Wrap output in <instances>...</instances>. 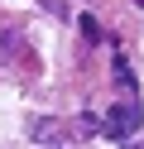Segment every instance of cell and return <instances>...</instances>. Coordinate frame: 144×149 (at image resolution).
Masks as SVG:
<instances>
[{"label": "cell", "mask_w": 144, "mask_h": 149, "mask_svg": "<svg viewBox=\"0 0 144 149\" xmlns=\"http://www.w3.org/2000/svg\"><path fill=\"white\" fill-rule=\"evenodd\" d=\"M82 34H86V39H101V29H96V19H91V15H82Z\"/></svg>", "instance_id": "5b68a950"}, {"label": "cell", "mask_w": 144, "mask_h": 149, "mask_svg": "<svg viewBox=\"0 0 144 149\" xmlns=\"http://www.w3.org/2000/svg\"><path fill=\"white\" fill-rule=\"evenodd\" d=\"M134 149H144V144H134Z\"/></svg>", "instance_id": "52a82bcc"}, {"label": "cell", "mask_w": 144, "mask_h": 149, "mask_svg": "<svg viewBox=\"0 0 144 149\" xmlns=\"http://www.w3.org/2000/svg\"><path fill=\"white\" fill-rule=\"evenodd\" d=\"M91 135H101V120H96V116H77L72 139H91Z\"/></svg>", "instance_id": "3957f363"}, {"label": "cell", "mask_w": 144, "mask_h": 149, "mask_svg": "<svg viewBox=\"0 0 144 149\" xmlns=\"http://www.w3.org/2000/svg\"><path fill=\"white\" fill-rule=\"evenodd\" d=\"M29 135H34L38 144H53V139H58V125H53V120H34V130H29Z\"/></svg>", "instance_id": "277c9868"}, {"label": "cell", "mask_w": 144, "mask_h": 149, "mask_svg": "<svg viewBox=\"0 0 144 149\" xmlns=\"http://www.w3.org/2000/svg\"><path fill=\"white\" fill-rule=\"evenodd\" d=\"M139 120H144L139 101H134V96H120V101H115V111L106 116V125H111V135H115V139H130L134 130H139Z\"/></svg>", "instance_id": "6da1fadb"}, {"label": "cell", "mask_w": 144, "mask_h": 149, "mask_svg": "<svg viewBox=\"0 0 144 149\" xmlns=\"http://www.w3.org/2000/svg\"><path fill=\"white\" fill-rule=\"evenodd\" d=\"M134 5H144V0H134Z\"/></svg>", "instance_id": "8992f818"}, {"label": "cell", "mask_w": 144, "mask_h": 149, "mask_svg": "<svg viewBox=\"0 0 144 149\" xmlns=\"http://www.w3.org/2000/svg\"><path fill=\"white\" fill-rule=\"evenodd\" d=\"M111 72H115V87H120V91H130V96H134V72H130V63H125L120 53H115V63H111Z\"/></svg>", "instance_id": "7a4b0ae2"}]
</instances>
